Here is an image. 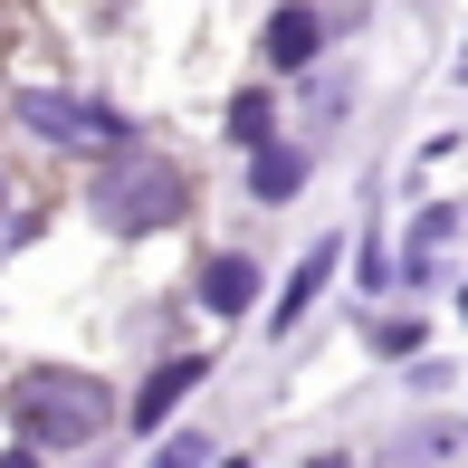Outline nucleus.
Listing matches in <instances>:
<instances>
[{"instance_id": "obj_1", "label": "nucleus", "mask_w": 468, "mask_h": 468, "mask_svg": "<svg viewBox=\"0 0 468 468\" xmlns=\"http://www.w3.org/2000/svg\"><path fill=\"white\" fill-rule=\"evenodd\" d=\"M10 420H19V440H38V450H87L105 420H115V392H105L96 373L38 364V373L10 382Z\"/></svg>"}, {"instance_id": "obj_2", "label": "nucleus", "mask_w": 468, "mask_h": 468, "mask_svg": "<svg viewBox=\"0 0 468 468\" xmlns=\"http://www.w3.org/2000/svg\"><path fill=\"white\" fill-rule=\"evenodd\" d=\"M96 210H105V229H163L191 210V182L154 154H115V173L96 182Z\"/></svg>"}, {"instance_id": "obj_3", "label": "nucleus", "mask_w": 468, "mask_h": 468, "mask_svg": "<svg viewBox=\"0 0 468 468\" xmlns=\"http://www.w3.org/2000/svg\"><path fill=\"white\" fill-rule=\"evenodd\" d=\"M19 124H38L48 144H115L124 124L105 115V105H87V96H19Z\"/></svg>"}, {"instance_id": "obj_4", "label": "nucleus", "mask_w": 468, "mask_h": 468, "mask_svg": "<svg viewBox=\"0 0 468 468\" xmlns=\"http://www.w3.org/2000/svg\"><path fill=\"white\" fill-rule=\"evenodd\" d=\"M315 38H325V19H315V10H278V19H268V68H306Z\"/></svg>"}, {"instance_id": "obj_5", "label": "nucleus", "mask_w": 468, "mask_h": 468, "mask_svg": "<svg viewBox=\"0 0 468 468\" xmlns=\"http://www.w3.org/2000/svg\"><path fill=\"white\" fill-rule=\"evenodd\" d=\"M191 382H201V354H182V364H163L154 382H144V401H134V420H144V431H154V420L173 411V401L191 392Z\"/></svg>"}, {"instance_id": "obj_6", "label": "nucleus", "mask_w": 468, "mask_h": 468, "mask_svg": "<svg viewBox=\"0 0 468 468\" xmlns=\"http://www.w3.org/2000/svg\"><path fill=\"white\" fill-rule=\"evenodd\" d=\"M249 287H259V278H249V259H210L201 306H210V315H239V306H249Z\"/></svg>"}, {"instance_id": "obj_7", "label": "nucleus", "mask_w": 468, "mask_h": 468, "mask_svg": "<svg viewBox=\"0 0 468 468\" xmlns=\"http://www.w3.org/2000/svg\"><path fill=\"white\" fill-rule=\"evenodd\" d=\"M325 278H335V249H306V268H296V287H287V306H278V325H287V315H306V296L325 287Z\"/></svg>"}, {"instance_id": "obj_8", "label": "nucleus", "mask_w": 468, "mask_h": 468, "mask_svg": "<svg viewBox=\"0 0 468 468\" xmlns=\"http://www.w3.org/2000/svg\"><path fill=\"white\" fill-rule=\"evenodd\" d=\"M229 134L259 144V134H268V96H239V105H229Z\"/></svg>"}, {"instance_id": "obj_9", "label": "nucleus", "mask_w": 468, "mask_h": 468, "mask_svg": "<svg viewBox=\"0 0 468 468\" xmlns=\"http://www.w3.org/2000/svg\"><path fill=\"white\" fill-rule=\"evenodd\" d=\"M296 173H306V163H296V154H268V163H259V191H268V201H278V191H296Z\"/></svg>"}, {"instance_id": "obj_10", "label": "nucleus", "mask_w": 468, "mask_h": 468, "mask_svg": "<svg viewBox=\"0 0 468 468\" xmlns=\"http://www.w3.org/2000/svg\"><path fill=\"white\" fill-rule=\"evenodd\" d=\"M0 468H29V459H0Z\"/></svg>"}, {"instance_id": "obj_11", "label": "nucleus", "mask_w": 468, "mask_h": 468, "mask_svg": "<svg viewBox=\"0 0 468 468\" xmlns=\"http://www.w3.org/2000/svg\"><path fill=\"white\" fill-rule=\"evenodd\" d=\"M325 468H335V459H325Z\"/></svg>"}]
</instances>
